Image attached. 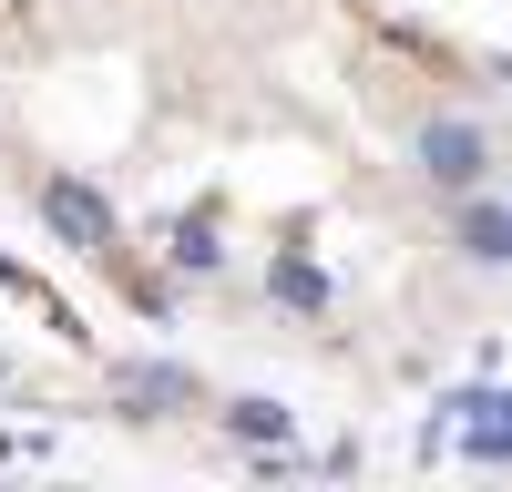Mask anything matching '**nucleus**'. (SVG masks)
<instances>
[{
  "label": "nucleus",
  "instance_id": "obj_3",
  "mask_svg": "<svg viewBox=\"0 0 512 492\" xmlns=\"http://www.w3.org/2000/svg\"><path fill=\"white\" fill-rule=\"evenodd\" d=\"M226 431H236V441H256V451H277V441H287V400H267V390H246V400L226 410Z\"/></svg>",
  "mask_w": 512,
  "mask_h": 492
},
{
  "label": "nucleus",
  "instance_id": "obj_1",
  "mask_svg": "<svg viewBox=\"0 0 512 492\" xmlns=\"http://www.w3.org/2000/svg\"><path fill=\"white\" fill-rule=\"evenodd\" d=\"M420 175H431V185H451V195H472V185L492 175V144H482V123H461V113L420 123Z\"/></svg>",
  "mask_w": 512,
  "mask_h": 492
},
{
  "label": "nucleus",
  "instance_id": "obj_4",
  "mask_svg": "<svg viewBox=\"0 0 512 492\" xmlns=\"http://www.w3.org/2000/svg\"><path fill=\"white\" fill-rule=\"evenodd\" d=\"M267 287H277V308H308V318L328 308V267H308V257H277Z\"/></svg>",
  "mask_w": 512,
  "mask_h": 492
},
{
  "label": "nucleus",
  "instance_id": "obj_2",
  "mask_svg": "<svg viewBox=\"0 0 512 492\" xmlns=\"http://www.w3.org/2000/svg\"><path fill=\"white\" fill-rule=\"evenodd\" d=\"M41 226H52L62 246H82V257H113V205L93 185H72V175L41 185Z\"/></svg>",
  "mask_w": 512,
  "mask_h": 492
},
{
  "label": "nucleus",
  "instance_id": "obj_6",
  "mask_svg": "<svg viewBox=\"0 0 512 492\" xmlns=\"http://www.w3.org/2000/svg\"><path fill=\"white\" fill-rule=\"evenodd\" d=\"M472 246H482V257H512V216H482V205H472Z\"/></svg>",
  "mask_w": 512,
  "mask_h": 492
},
{
  "label": "nucleus",
  "instance_id": "obj_5",
  "mask_svg": "<svg viewBox=\"0 0 512 492\" xmlns=\"http://www.w3.org/2000/svg\"><path fill=\"white\" fill-rule=\"evenodd\" d=\"M123 400H195V369H175V359H144V369H123Z\"/></svg>",
  "mask_w": 512,
  "mask_h": 492
}]
</instances>
